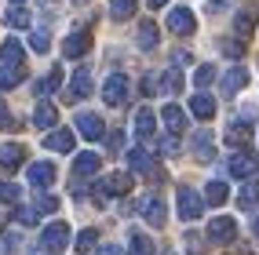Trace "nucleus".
Listing matches in <instances>:
<instances>
[{
    "label": "nucleus",
    "instance_id": "17",
    "mask_svg": "<svg viewBox=\"0 0 259 255\" xmlns=\"http://www.w3.org/2000/svg\"><path fill=\"white\" fill-rule=\"evenodd\" d=\"M88 91H92V70H88V66H80V70L73 73V80H70V91H66V98L77 102V98H84Z\"/></svg>",
    "mask_w": 259,
    "mask_h": 255
},
{
    "label": "nucleus",
    "instance_id": "21",
    "mask_svg": "<svg viewBox=\"0 0 259 255\" xmlns=\"http://www.w3.org/2000/svg\"><path fill=\"white\" fill-rule=\"evenodd\" d=\"M153 131H157V117H153V110L143 106L139 113H135V135L146 142V139H153Z\"/></svg>",
    "mask_w": 259,
    "mask_h": 255
},
{
    "label": "nucleus",
    "instance_id": "26",
    "mask_svg": "<svg viewBox=\"0 0 259 255\" xmlns=\"http://www.w3.org/2000/svg\"><path fill=\"white\" fill-rule=\"evenodd\" d=\"M22 77H26V66H4V70H0V91L19 88Z\"/></svg>",
    "mask_w": 259,
    "mask_h": 255
},
{
    "label": "nucleus",
    "instance_id": "49",
    "mask_svg": "<svg viewBox=\"0 0 259 255\" xmlns=\"http://www.w3.org/2000/svg\"><path fill=\"white\" fill-rule=\"evenodd\" d=\"M146 4H150V8H164V4H168V0H146Z\"/></svg>",
    "mask_w": 259,
    "mask_h": 255
},
{
    "label": "nucleus",
    "instance_id": "13",
    "mask_svg": "<svg viewBox=\"0 0 259 255\" xmlns=\"http://www.w3.org/2000/svg\"><path fill=\"white\" fill-rule=\"evenodd\" d=\"M26 179H29V186L44 190V186H51V182H55V164H48V161L29 164V168H26Z\"/></svg>",
    "mask_w": 259,
    "mask_h": 255
},
{
    "label": "nucleus",
    "instance_id": "12",
    "mask_svg": "<svg viewBox=\"0 0 259 255\" xmlns=\"http://www.w3.org/2000/svg\"><path fill=\"white\" fill-rule=\"evenodd\" d=\"M219 88H223V95H227V98L237 95V91H245V88H248V70H245V66H234V70H227Z\"/></svg>",
    "mask_w": 259,
    "mask_h": 255
},
{
    "label": "nucleus",
    "instance_id": "51",
    "mask_svg": "<svg viewBox=\"0 0 259 255\" xmlns=\"http://www.w3.org/2000/svg\"><path fill=\"white\" fill-rule=\"evenodd\" d=\"M252 226H255V233H259V215H255V223H252Z\"/></svg>",
    "mask_w": 259,
    "mask_h": 255
},
{
    "label": "nucleus",
    "instance_id": "11",
    "mask_svg": "<svg viewBox=\"0 0 259 255\" xmlns=\"http://www.w3.org/2000/svg\"><path fill=\"white\" fill-rule=\"evenodd\" d=\"M44 146H48L51 153H73L77 135H73L70 128H55V131H48V135H44Z\"/></svg>",
    "mask_w": 259,
    "mask_h": 255
},
{
    "label": "nucleus",
    "instance_id": "22",
    "mask_svg": "<svg viewBox=\"0 0 259 255\" xmlns=\"http://www.w3.org/2000/svg\"><path fill=\"white\" fill-rule=\"evenodd\" d=\"M161 121L168 124V131H171V135H179V131L186 128V113L176 106V102H168V106L161 110Z\"/></svg>",
    "mask_w": 259,
    "mask_h": 255
},
{
    "label": "nucleus",
    "instance_id": "25",
    "mask_svg": "<svg viewBox=\"0 0 259 255\" xmlns=\"http://www.w3.org/2000/svg\"><path fill=\"white\" fill-rule=\"evenodd\" d=\"M227 197H230V190H227V182H219V179H212L208 186H204V204H212V208H219V204H227Z\"/></svg>",
    "mask_w": 259,
    "mask_h": 255
},
{
    "label": "nucleus",
    "instance_id": "42",
    "mask_svg": "<svg viewBox=\"0 0 259 255\" xmlns=\"http://www.w3.org/2000/svg\"><path fill=\"white\" fill-rule=\"evenodd\" d=\"M161 153H164V157H176V153H179V139H176V135H164V139H161Z\"/></svg>",
    "mask_w": 259,
    "mask_h": 255
},
{
    "label": "nucleus",
    "instance_id": "24",
    "mask_svg": "<svg viewBox=\"0 0 259 255\" xmlns=\"http://www.w3.org/2000/svg\"><path fill=\"white\" fill-rule=\"evenodd\" d=\"M0 59H4V66H22L26 62V47L19 40H4L0 44Z\"/></svg>",
    "mask_w": 259,
    "mask_h": 255
},
{
    "label": "nucleus",
    "instance_id": "14",
    "mask_svg": "<svg viewBox=\"0 0 259 255\" xmlns=\"http://www.w3.org/2000/svg\"><path fill=\"white\" fill-rule=\"evenodd\" d=\"M255 22H259V8H241L237 15H234V33H237V37L241 40H245V37H252V29H255Z\"/></svg>",
    "mask_w": 259,
    "mask_h": 255
},
{
    "label": "nucleus",
    "instance_id": "7",
    "mask_svg": "<svg viewBox=\"0 0 259 255\" xmlns=\"http://www.w3.org/2000/svg\"><path fill=\"white\" fill-rule=\"evenodd\" d=\"M73 128L84 135V139H92V142H95V139H106V124H102L99 113H84V110H80L77 121H73Z\"/></svg>",
    "mask_w": 259,
    "mask_h": 255
},
{
    "label": "nucleus",
    "instance_id": "39",
    "mask_svg": "<svg viewBox=\"0 0 259 255\" xmlns=\"http://www.w3.org/2000/svg\"><path fill=\"white\" fill-rule=\"evenodd\" d=\"M19 233H4L0 237V255H19Z\"/></svg>",
    "mask_w": 259,
    "mask_h": 255
},
{
    "label": "nucleus",
    "instance_id": "40",
    "mask_svg": "<svg viewBox=\"0 0 259 255\" xmlns=\"http://www.w3.org/2000/svg\"><path fill=\"white\" fill-rule=\"evenodd\" d=\"M37 208H19V212H15V223H19V226H37Z\"/></svg>",
    "mask_w": 259,
    "mask_h": 255
},
{
    "label": "nucleus",
    "instance_id": "44",
    "mask_svg": "<svg viewBox=\"0 0 259 255\" xmlns=\"http://www.w3.org/2000/svg\"><path fill=\"white\" fill-rule=\"evenodd\" d=\"M223 51H227V55H234V59H241V55H245V44H230V40H223Z\"/></svg>",
    "mask_w": 259,
    "mask_h": 255
},
{
    "label": "nucleus",
    "instance_id": "29",
    "mask_svg": "<svg viewBox=\"0 0 259 255\" xmlns=\"http://www.w3.org/2000/svg\"><path fill=\"white\" fill-rule=\"evenodd\" d=\"M55 121H59V110L51 106V102H40L37 113H33V124L37 128H55Z\"/></svg>",
    "mask_w": 259,
    "mask_h": 255
},
{
    "label": "nucleus",
    "instance_id": "23",
    "mask_svg": "<svg viewBox=\"0 0 259 255\" xmlns=\"http://www.w3.org/2000/svg\"><path fill=\"white\" fill-rule=\"evenodd\" d=\"M255 204H259V179H245V186H241V193H237V208L252 212Z\"/></svg>",
    "mask_w": 259,
    "mask_h": 255
},
{
    "label": "nucleus",
    "instance_id": "32",
    "mask_svg": "<svg viewBox=\"0 0 259 255\" xmlns=\"http://www.w3.org/2000/svg\"><path fill=\"white\" fill-rule=\"evenodd\" d=\"M161 88H164L168 95H179V91H183V73L176 70V66H168V70H164V77H161Z\"/></svg>",
    "mask_w": 259,
    "mask_h": 255
},
{
    "label": "nucleus",
    "instance_id": "4",
    "mask_svg": "<svg viewBox=\"0 0 259 255\" xmlns=\"http://www.w3.org/2000/svg\"><path fill=\"white\" fill-rule=\"evenodd\" d=\"M168 29L171 33H176V37H190V33H194L197 29V19H194V11H190V8H171L168 11Z\"/></svg>",
    "mask_w": 259,
    "mask_h": 255
},
{
    "label": "nucleus",
    "instance_id": "27",
    "mask_svg": "<svg viewBox=\"0 0 259 255\" xmlns=\"http://www.w3.org/2000/svg\"><path fill=\"white\" fill-rule=\"evenodd\" d=\"M135 44H139L143 51H153V47H157V26H153L150 19L139 26V33H135Z\"/></svg>",
    "mask_w": 259,
    "mask_h": 255
},
{
    "label": "nucleus",
    "instance_id": "33",
    "mask_svg": "<svg viewBox=\"0 0 259 255\" xmlns=\"http://www.w3.org/2000/svg\"><path fill=\"white\" fill-rule=\"evenodd\" d=\"M212 80H215V66H212V62H204V66H197V70H194V84H197V91H204Z\"/></svg>",
    "mask_w": 259,
    "mask_h": 255
},
{
    "label": "nucleus",
    "instance_id": "19",
    "mask_svg": "<svg viewBox=\"0 0 259 255\" xmlns=\"http://www.w3.org/2000/svg\"><path fill=\"white\" fill-rule=\"evenodd\" d=\"M190 149H194V157H197L201 164H208V161L215 157V146H212V131H204V128H201V131L194 135V142H190Z\"/></svg>",
    "mask_w": 259,
    "mask_h": 255
},
{
    "label": "nucleus",
    "instance_id": "1",
    "mask_svg": "<svg viewBox=\"0 0 259 255\" xmlns=\"http://www.w3.org/2000/svg\"><path fill=\"white\" fill-rule=\"evenodd\" d=\"M66 244H70V226H66V223H48L44 233H40V251L59 255Z\"/></svg>",
    "mask_w": 259,
    "mask_h": 255
},
{
    "label": "nucleus",
    "instance_id": "47",
    "mask_svg": "<svg viewBox=\"0 0 259 255\" xmlns=\"http://www.w3.org/2000/svg\"><path fill=\"white\" fill-rule=\"evenodd\" d=\"M95 255H120V248L117 244H102V248H95Z\"/></svg>",
    "mask_w": 259,
    "mask_h": 255
},
{
    "label": "nucleus",
    "instance_id": "16",
    "mask_svg": "<svg viewBox=\"0 0 259 255\" xmlns=\"http://www.w3.org/2000/svg\"><path fill=\"white\" fill-rule=\"evenodd\" d=\"M128 168H132L135 175H153V153L143 149V146L128 149Z\"/></svg>",
    "mask_w": 259,
    "mask_h": 255
},
{
    "label": "nucleus",
    "instance_id": "46",
    "mask_svg": "<svg viewBox=\"0 0 259 255\" xmlns=\"http://www.w3.org/2000/svg\"><path fill=\"white\" fill-rule=\"evenodd\" d=\"M0 128H11V113L4 106V98H0Z\"/></svg>",
    "mask_w": 259,
    "mask_h": 255
},
{
    "label": "nucleus",
    "instance_id": "52",
    "mask_svg": "<svg viewBox=\"0 0 259 255\" xmlns=\"http://www.w3.org/2000/svg\"><path fill=\"white\" fill-rule=\"evenodd\" d=\"M77 4H84V0H77Z\"/></svg>",
    "mask_w": 259,
    "mask_h": 255
},
{
    "label": "nucleus",
    "instance_id": "50",
    "mask_svg": "<svg viewBox=\"0 0 259 255\" xmlns=\"http://www.w3.org/2000/svg\"><path fill=\"white\" fill-rule=\"evenodd\" d=\"M22 4H26V0H11V8H22Z\"/></svg>",
    "mask_w": 259,
    "mask_h": 255
},
{
    "label": "nucleus",
    "instance_id": "34",
    "mask_svg": "<svg viewBox=\"0 0 259 255\" xmlns=\"http://www.w3.org/2000/svg\"><path fill=\"white\" fill-rule=\"evenodd\" d=\"M4 22H8L11 29H29V11H26V8H11V11L4 15Z\"/></svg>",
    "mask_w": 259,
    "mask_h": 255
},
{
    "label": "nucleus",
    "instance_id": "45",
    "mask_svg": "<svg viewBox=\"0 0 259 255\" xmlns=\"http://www.w3.org/2000/svg\"><path fill=\"white\" fill-rule=\"evenodd\" d=\"M186 248H190V255H204V248H201V241L194 233H186Z\"/></svg>",
    "mask_w": 259,
    "mask_h": 255
},
{
    "label": "nucleus",
    "instance_id": "35",
    "mask_svg": "<svg viewBox=\"0 0 259 255\" xmlns=\"http://www.w3.org/2000/svg\"><path fill=\"white\" fill-rule=\"evenodd\" d=\"M59 84H62V70L55 66V70L48 73V80H40V84H37V95L44 98V95H51V91H59Z\"/></svg>",
    "mask_w": 259,
    "mask_h": 255
},
{
    "label": "nucleus",
    "instance_id": "37",
    "mask_svg": "<svg viewBox=\"0 0 259 255\" xmlns=\"http://www.w3.org/2000/svg\"><path fill=\"white\" fill-rule=\"evenodd\" d=\"M29 47L37 51V55H48V47H51L48 33H44V29H33V33H29Z\"/></svg>",
    "mask_w": 259,
    "mask_h": 255
},
{
    "label": "nucleus",
    "instance_id": "48",
    "mask_svg": "<svg viewBox=\"0 0 259 255\" xmlns=\"http://www.w3.org/2000/svg\"><path fill=\"white\" fill-rule=\"evenodd\" d=\"M227 4H230V0H208V8H212V15H215V11H223Z\"/></svg>",
    "mask_w": 259,
    "mask_h": 255
},
{
    "label": "nucleus",
    "instance_id": "5",
    "mask_svg": "<svg viewBox=\"0 0 259 255\" xmlns=\"http://www.w3.org/2000/svg\"><path fill=\"white\" fill-rule=\"evenodd\" d=\"M255 168H259V161L252 157L248 149L230 153V161H227V172H230L234 179H252V175H255Z\"/></svg>",
    "mask_w": 259,
    "mask_h": 255
},
{
    "label": "nucleus",
    "instance_id": "30",
    "mask_svg": "<svg viewBox=\"0 0 259 255\" xmlns=\"http://www.w3.org/2000/svg\"><path fill=\"white\" fill-rule=\"evenodd\" d=\"M135 15V0H110V19L113 22H128Z\"/></svg>",
    "mask_w": 259,
    "mask_h": 255
},
{
    "label": "nucleus",
    "instance_id": "36",
    "mask_svg": "<svg viewBox=\"0 0 259 255\" xmlns=\"http://www.w3.org/2000/svg\"><path fill=\"white\" fill-rule=\"evenodd\" d=\"M95 244H99V233H95V230H80V233H77V244H73V248H77V251L84 255V251H95Z\"/></svg>",
    "mask_w": 259,
    "mask_h": 255
},
{
    "label": "nucleus",
    "instance_id": "9",
    "mask_svg": "<svg viewBox=\"0 0 259 255\" xmlns=\"http://www.w3.org/2000/svg\"><path fill=\"white\" fill-rule=\"evenodd\" d=\"M132 190V175L128 172H113V175H106L99 182V193H102V200L106 197H124Z\"/></svg>",
    "mask_w": 259,
    "mask_h": 255
},
{
    "label": "nucleus",
    "instance_id": "3",
    "mask_svg": "<svg viewBox=\"0 0 259 255\" xmlns=\"http://www.w3.org/2000/svg\"><path fill=\"white\" fill-rule=\"evenodd\" d=\"M102 102L106 106H124L128 102V77L124 73H110L102 84Z\"/></svg>",
    "mask_w": 259,
    "mask_h": 255
},
{
    "label": "nucleus",
    "instance_id": "41",
    "mask_svg": "<svg viewBox=\"0 0 259 255\" xmlns=\"http://www.w3.org/2000/svg\"><path fill=\"white\" fill-rule=\"evenodd\" d=\"M19 197H22V190L15 182H0V200H4V204H15Z\"/></svg>",
    "mask_w": 259,
    "mask_h": 255
},
{
    "label": "nucleus",
    "instance_id": "28",
    "mask_svg": "<svg viewBox=\"0 0 259 255\" xmlns=\"http://www.w3.org/2000/svg\"><path fill=\"white\" fill-rule=\"evenodd\" d=\"M128 255H153V241H150L143 230H135L128 237Z\"/></svg>",
    "mask_w": 259,
    "mask_h": 255
},
{
    "label": "nucleus",
    "instance_id": "20",
    "mask_svg": "<svg viewBox=\"0 0 259 255\" xmlns=\"http://www.w3.org/2000/svg\"><path fill=\"white\" fill-rule=\"evenodd\" d=\"M252 139V128H248V121H230V128H227V146H234V149H245V142Z\"/></svg>",
    "mask_w": 259,
    "mask_h": 255
},
{
    "label": "nucleus",
    "instance_id": "6",
    "mask_svg": "<svg viewBox=\"0 0 259 255\" xmlns=\"http://www.w3.org/2000/svg\"><path fill=\"white\" fill-rule=\"evenodd\" d=\"M234 237H237V223H234L230 215H215L212 223H208V241L212 244H230Z\"/></svg>",
    "mask_w": 259,
    "mask_h": 255
},
{
    "label": "nucleus",
    "instance_id": "15",
    "mask_svg": "<svg viewBox=\"0 0 259 255\" xmlns=\"http://www.w3.org/2000/svg\"><path fill=\"white\" fill-rule=\"evenodd\" d=\"M22 164H26V146H19V142L0 146V168H4V172H15V168H22Z\"/></svg>",
    "mask_w": 259,
    "mask_h": 255
},
{
    "label": "nucleus",
    "instance_id": "8",
    "mask_svg": "<svg viewBox=\"0 0 259 255\" xmlns=\"http://www.w3.org/2000/svg\"><path fill=\"white\" fill-rule=\"evenodd\" d=\"M88 47H92V33L88 29H73L70 37L62 40V55L66 59H84V55H88Z\"/></svg>",
    "mask_w": 259,
    "mask_h": 255
},
{
    "label": "nucleus",
    "instance_id": "10",
    "mask_svg": "<svg viewBox=\"0 0 259 255\" xmlns=\"http://www.w3.org/2000/svg\"><path fill=\"white\" fill-rule=\"evenodd\" d=\"M139 215L146 219L150 226H164V219H168V212H164V200H161L157 193L143 197V200H139Z\"/></svg>",
    "mask_w": 259,
    "mask_h": 255
},
{
    "label": "nucleus",
    "instance_id": "2",
    "mask_svg": "<svg viewBox=\"0 0 259 255\" xmlns=\"http://www.w3.org/2000/svg\"><path fill=\"white\" fill-rule=\"evenodd\" d=\"M176 200H179V215L186 219V223H194V219H201V212H204V197H201L197 190H190V186H179Z\"/></svg>",
    "mask_w": 259,
    "mask_h": 255
},
{
    "label": "nucleus",
    "instance_id": "18",
    "mask_svg": "<svg viewBox=\"0 0 259 255\" xmlns=\"http://www.w3.org/2000/svg\"><path fill=\"white\" fill-rule=\"evenodd\" d=\"M190 113H194L197 121H212L215 117V98L208 91H197L194 98H190Z\"/></svg>",
    "mask_w": 259,
    "mask_h": 255
},
{
    "label": "nucleus",
    "instance_id": "43",
    "mask_svg": "<svg viewBox=\"0 0 259 255\" xmlns=\"http://www.w3.org/2000/svg\"><path fill=\"white\" fill-rule=\"evenodd\" d=\"M106 146H110V149L117 153L120 146H124V135H120V131H110V135H106Z\"/></svg>",
    "mask_w": 259,
    "mask_h": 255
},
{
    "label": "nucleus",
    "instance_id": "38",
    "mask_svg": "<svg viewBox=\"0 0 259 255\" xmlns=\"http://www.w3.org/2000/svg\"><path fill=\"white\" fill-rule=\"evenodd\" d=\"M33 208H37V215H51V212H59V197H51V193H40Z\"/></svg>",
    "mask_w": 259,
    "mask_h": 255
},
{
    "label": "nucleus",
    "instance_id": "31",
    "mask_svg": "<svg viewBox=\"0 0 259 255\" xmlns=\"http://www.w3.org/2000/svg\"><path fill=\"white\" fill-rule=\"evenodd\" d=\"M73 172L77 175H95L99 172V153H80V157L73 161Z\"/></svg>",
    "mask_w": 259,
    "mask_h": 255
}]
</instances>
